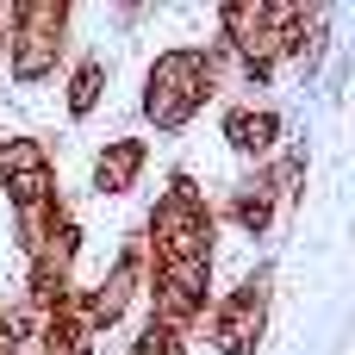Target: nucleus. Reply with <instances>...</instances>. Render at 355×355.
Listing matches in <instances>:
<instances>
[{"mask_svg": "<svg viewBox=\"0 0 355 355\" xmlns=\"http://www.w3.org/2000/svg\"><path fill=\"white\" fill-rule=\"evenodd\" d=\"M225 94V75H218V50L212 37H187V44H162L150 62H144V81H137V119L150 137H187L206 106Z\"/></svg>", "mask_w": 355, "mask_h": 355, "instance_id": "obj_1", "label": "nucleus"}, {"mask_svg": "<svg viewBox=\"0 0 355 355\" xmlns=\"http://www.w3.org/2000/svg\"><path fill=\"white\" fill-rule=\"evenodd\" d=\"M137 237H144V250H150V268H168V262H212L218 218H212L206 181H193V175L175 168V175L156 187V200L144 206Z\"/></svg>", "mask_w": 355, "mask_h": 355, "instance_id": "obj_2", "label": "nucleus"}, {"mask_svg": "<svg viewBox=\"0 0 355 355\" xmlns=\"http://www.w3.org/2000/svg\"><path fill=\"white\" fill-rule=\"evenodd\" d=\"M75 56V6L69 0H12L6 6V75L19 94H44L62 81Z\"/></svg>", "mask_w": 355, "mask_h": 355, "instance_id": "obj_3", "label": "nucleus"}, {"mask_svg": "<svg viewBox=\"0 0 355 355\" xmlns=\"http://www.w3.org/2000/svg\"><path fill=\"white\" fill-rule=\"evenodd\" d=\"M268 312H275V262L262 256L243 281L212 293V306L200 318V337H206L212 355H256L262 337H268Z\"/></svg>", "mask_w": 355, "mask_h": 355, "instance_id": "obj_4", "label": "nucleus"}, {"mask_svg": "<svg viewBox=\"0 0 355 355\" xmlns=\"http://www.w3.org/2000/svg\"><path fill=\"white\" fill-rule=\"evenodd\" d=\"M218 281H212V262H168V268H150L144 281V318L168 337H200V318L212 306Z\"/></svg>", "mask_w": 355, "mask_h": 355, "instance_id": "obj_5", "label": "nucleus"}, {"mask_svg": "<svg viewBox=\"0 0 355 355\" xmlns=\"http://www.w3.org/2000/svg\"><path fill=\"white\" fill-rule=\"evenodd\" d=\"M281 144H287V112L275 100H231L218 112V150L237 168H262Z\"/></svg>", "mask_w": 355, "mask_h": 355, "instance_id": "obj_6", "label": "nucleus"}, {"mask_svg": "<svg viewBox=\"0 0 355 355\" xmlns=\"http://www.w3.org/2000/svg\"><path fill=\"white\" fill-rule=\"evenodd\" d=\"M212 218H218V231H231V237H243V243H268L275 231H281V200H275V187L262 181V168H237L231 181H225V193L212 200Z\"/></svg>", "mask_w": 355, "mask_h": 355, "instance_id": "obj_7", "label": "nucleus"}, {"mask_svg": "<svg viewBox=\"0 0 355 355\" xmlns=\"http://www.w3.org/2000/svg\"><path fill=\"white\" fill-rule=\"evenodd\" d=\"M150 137L144 131H119V137H100L94 156H87V193L106 206V200H131L150 175Z\"/></svg>", "mask_w": 355, "mask_h": 355, "instance_id": "obj_8", "label": "nucleus"}, {"mask_svg": "<svg viewBox=\"0 0 355 355\" xmlns=\"http://www.w3.org/2000/svg\"><path fill=\"white\" fill-rule=\"evenodd\" d=\"M106 87H112V56H106V50H81V56H69V69H62V81H56V94H62V119H69V125H87V119L100 112Z\"/></svg>", "mask_w": 355, "mask_h": 355, "instance_id": "obj_9", "label": "nucleus"}, {"mask_svg": "<svg viewBox=\"0 0 355 355\" xmlns=\"http://www.w3.org/2000/svg\"><path fill=\"white\" fill-rule=\"evenodd\" d=\"M306 175H312V150L300 144V137H287L268 162H262V181L275 187V200H281V212H293L300 200H306Z\"/></svg>", "mask_w": 355, "mask_h": 355, "instance_id": "obj_10", "label": "nucleus"}, {"mask_svg": "<svg viewBox=\"0 0 355 355\" xmlns=\"http://www.w3.org/2000/svg\"><path fill=\"white\" fill-rule=\"evenodd\" d=\"M0 62H6V6H0Z\"/></svg>", "mask_w": 355, "mask_h": 355, "instance_id": "obj_11", "label": "nucleus"}]
</instances>
